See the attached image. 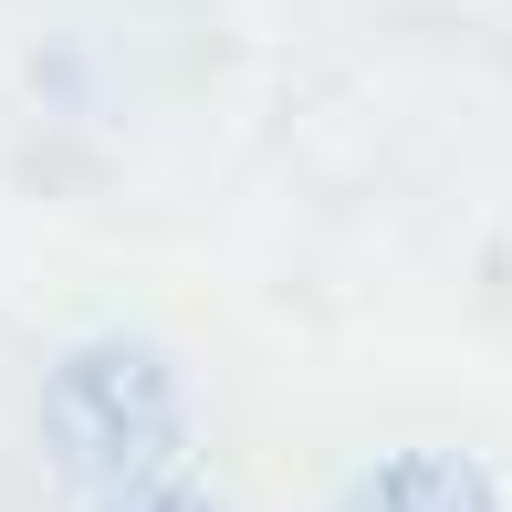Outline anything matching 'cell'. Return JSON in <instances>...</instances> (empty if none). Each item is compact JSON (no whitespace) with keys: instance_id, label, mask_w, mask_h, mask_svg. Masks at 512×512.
Listing matches in <instances>:
<instances>
[{"instance_id":"obj_1","label":"cell","mask_w":512,"mask_h":512,"mask_svg":"<svg viewBox=\"0 0 512 512\" xmlns=\"http://www.w3.org/2000/svg\"><path fill=\"white\" fill-rule=\"evenodd\" d=\"M42 439H53V460L84 481V492H126V481H147L157 460H168V439H178L168 366H157L147 345H126V335L63 356L53 387H42Z\"/></svg>"},{"instance_id":"obj_3","label":"cell","mask_w":512,"mask_h":512,"mask_svg":"<svg viewBox=\"0 0 512 512\" xmlns=\"http://www.w3.org/2000/svg\"><path fill=\"white\" fill-rule=\"evenodd\" d=\"M95 512H220L199 492V481H168V471H147V481H126V492H105Z\"/></svg>"},{"instance_id":"obj_2","label":"cell","mask_w":512,"mask_h":512,"mask_svg":"<svg viewBox=\"0 0 512 512\" xmlns=\"http://www.w3.org/2000/svg\"><path fill=\"white\" fill-rule=\"evenodd\" d=\"M335 512H502V492L460 450H387L377 471H356V492Z\"/></svg>"}]
</instances>
